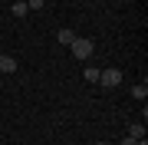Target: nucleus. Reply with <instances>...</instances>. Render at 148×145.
<instances>
[{"label":"nucleus","instance_id":"f257e3e1","mask_svg":"<svg viewBox=\"0 0 148 145\" xmlns=\"http://www.w3.org/2000/svg\"><path fill=\"white\" fill-rule=\"evenodd\" d=\"M69 46H73V56H76V59H89L92 49H95V43H92V40H86V36H76Z\"/></svg>","mask_w":148,"mask_h":145},{"label":"nucleus","instance_id":"f03ea898","mask_svg":"<svg viewBox=\"0 0 148 145\" xmlns=\"http://www.w3.org/2000/svg\"><path fill=\"white\" fill-rule=\"evenodd\" d=\"M119 82H122V73H119V69H102V73H99V86L115 89Z\"/></svg>","mask_w":148,"mask_h":145},{"label":"nucleus","instance_id":"7ed1b4c3","mask_svg":"<svg viewBox=\"0 0 148 145\" xmlns=\"http://www.w3.org/2000/svg\"><path fill=\"white\" fill-rule=\"evenodd\" d=\"M0 73H16V59L7 56L3 49H0Z\"/></svg>","mask_w":148,"mask_h":145},{"label":"nucleus","instance_id":"20e7f679","mask_svg":"<svg viewBox=\"0 0 148 145\" xmlns=\"http://www.w3.org/2000/svg\"><path fill=\"white\" fill-rule=\"evenodd\" d=\"M99 73H102V69H95V66H86V69H82V79H86V82H92V86H99Z\"/></svg>","mask_w":148,"mask_h":145},{"label":"nucleus","instance_id":"39448f33","mask_svg":"<svg viewBox=\"0 0 148 145\" xmlns=\"http://www.w3.org/2000/svg\"><path fill=\"white\" fill-rule=\"evenodd\" d=\"M10 13H13V16H27V13H30V7H27V0H16V3L10 7Z\"/></svg>","mask_w":148,"mask_h":145},{"label":"nucleus","instance_id":"423d86ee","mask_svg":"<svg viewBox=\"0 0 148 145\" xmlns=\"http://www.w3.org/2000/svg\"><path fill=\"white\" fill-rule=\"evenodd\" d=\"M56 40H59V43H63V46H69V43H73V40H76V33L63 27V30H59V33H56Z\"/></svg>","mask_w":148,"mask_h":145},{"label":"nucleus","instance_id":"0eeeda50","mask_svg":"<svg viewBox=\"0 0 148 145\" xmlns=\"http://www.w3.org/2000/svg\"><path fill=\"white\" fill-rule=\"evenodd\" d=\"M128 135H132V139H145V125L142 122H132V125H128Z\"/></svg>","mask_w":148,"mask_h":145},{"label":"nucleus","instance_id":"6e6552de","mask_svg":"<svg viewBox=\"0 0 148 145\" xmlns=\"http://www.w3.org/2000/svg\"><path fill=\"white\" fill-rule=\"evenodd\" d=\"M132 96H135V99H145V96H148V86H145V82H138V86H132Z\"/></svg>","mask_w":148,"mask_h":145},{"label":"nucleus","instance_id":"1a4fd4ad","mask_svg":"<svg viewBox=\"0 0 148 145\" xmlns=\"http://www.w3.org/2000/svg\"><path fill=\"white\" fill-rule=\"evenodd\" d=\"M27 7H30V10H43V7H46V0H27Z\"/></svg>","mask_w":148,"mask_h":145},{"label":"nucleus","instance_id":"9d476101","mask_svg":"<svg viewBox=\"0 0 148 145\" xmlns=\"http://www.w3.org/2000/svg\"><path fill=\"white\" fill-rule=\"evenodd\" d=\"M122 145H138V139H132V135H125V139H122Z\"/></svg>","mask_w":148,"mask_h":145},{"label":"nucleus","instance_id":"9b49d317","mask_svg":"<svg viewBox=\"0 0 148 145\" xmlns=\"http://www.w3.org/2000/svg\"><path fill=\"white\" fill-rule=\"evenodd\" d=\"M95 145H109V142H95Z\"/></svg>","mask_w":148,"mask_h":145}]
</instances>
